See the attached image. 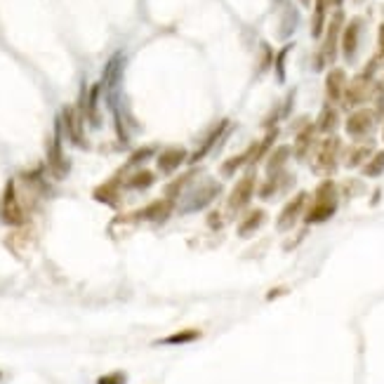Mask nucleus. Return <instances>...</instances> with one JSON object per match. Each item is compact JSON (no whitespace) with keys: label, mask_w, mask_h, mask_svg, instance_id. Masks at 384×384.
<instances>
[{"label":"nucleus","mask_w":384,"mask_h":384,"mask_svg":"<svg viewBox=\"0 0 384 384\" xmlns=\"http://www.w3.org/2000/svg\"><path fill=\"white\" fill-rule=\"evenodd\" d=\"M337 207H340V189L333 180H323L313 191L311 203L306 205L304 222L306 224H323V222L333 219Z\"/></svg>","instance_id":"1"},{"label":"nucleus","mask_w":384,"mask_h":384,"mask_svg":"<svg viewBox=\"0 0 384 384\" xmlns=\"http://www.w3.org/2000/svg\"><path fill=\"white\" fill-rule=\"evenodd\" d=\"M342 28H344V12L335 10V14L330 17L326 33H323V45H321L318 55H316V64H313V71H321L328 64H335L337 52H340V38H342Z\"/></svg>","instance_id":"2"},{"label":"nucleus","mask_w":384,"mask_h":384,"mask_svg":"<svg viewBox=\"0 0 384 384\" xmlns=\"http://www.w3.org/2000/svg\"><path fill=\"white\" fill-rule=\"evenodd\" d=\"M340 153H342V140L335 135L326 137L316 144L313 149V163L311 170L316 175H333L337 170V163H340Z\"/></svg>","instance_id":"3"},{"label":"nucleus","mask_w":384,"mask_h":384,"mask_svg":"<svg viewBox=\"0 0 384 384\" xmlns=\"http://www.w3.org/2000/svg\"><path fill=\"white\" fill-rule=\"evenodd\" d=\"M373 90H375V81L373 76H368L360 71L358 76H354L349 83H347V90H344V97H342V104L344 109H354L360 104H365L368 99L373 97Z\"/></svg>","instance_id":"4"},{"label":"nucleus","mask_w":384,"mask_h":384,"mask_svg":"<svg viewBox=\"0 0 384 384\" xmlns=\"http://www.w3.org/2000/svg\"><path fill=\"white\" fill-rule=\"evenodd\" d=\"M306 205H309V194H306V191H299L295 198H290V201L283 205L279 219H276V229H279V232H290V229H295V224L306 212Z\"/></svg>","instance_id":"5"},{"label":"nucleus","mask_w":384,"mask_h":384,"mask_svg":"<svg viewBox=\"0 0 384 384\" xmlns=\"http://www.w3.org/2000/svg\"><path fill=\"white\" fill-rule=\"evenodd\" d=\"M257 191V182H255V175H245V177L238 180V184L234 187V191L229 194V201H227V210L232 214L243 212L245 207L250 205L252 196Z\"/></svg>","instance_id":"6"},{"label":"nucleus","mask_w":384,"mask_h":384,"mask_svg":"<svg viewBox=\"0 0 384 384\" xmlns=\"http://www.w3.org/2000/svg\"><path fill=\"white\" fill-rule=\"evenodd\" d=\"M375 120H378V116H375L373 109H356V111L349 113L347 123H344V130H347V135L351 137V140L360 142L373 133Z\"/></svg>","instance_id":"7"},{"label":"nucleus","mask_w":384,"mask_h":384,"mask_svg":"<svg viewBox=\"0 0 384 384\" xmlns=\"http://www.w3.org/2000/svg\"><path fill=\"white\" fill-rule=\"evenodd\" d=\"M3 222L5 224H12V227H21L26 222L24 207H21L19 196H17V184L12 180L7 182L5 194H3Z\"/></svg>","instance_id":"8"},{"label":"nucleus","mask_w":384,"mask_h":384,"mask_svg":"<svg viewBox=\"0 0 384 384\" xmlns=\"http://www.w3.org/2000/svg\"><path fill=\"white\" fill-rule=\"evenodd\" d=\"M360 28H363V19L354 17L351 21H347L342 28V38H340V50H342V57L347 61H354L356 59V52H358V41H360Z\"/></svg>","instance_id":"9"},{"label":"nucleus","mask_w":384,"mask_h":384,"mask_svg":"<svg viewBox=\"0 0 384 384\" xmlns=\"http://www.w3.org/2000/svg\"><path fill=\"white\" fill-rule=\"evenodd\" d=\"M347 71L340 66H333L326 76V97H328V104H337L342 102L344 97V90H347Z\"/></svg>","instance_id":"10"},{"label":"nucleus","mask_w":384,"mask_h":384,"mask_svg":"<svg viewBox=\"0 0 384 384\" xmlns=\"http://www.w3.org/2000/svg\"><path fill=\"white\" fill-rule=\"evenodd\" d=\"M48 165H50V170L55 172V177H64L68 170L64 149H61V123H57L55 137H52V142L48 147Z\"/></svg>","instance_id":"11"},{"label":"nucleus","mask_w":384,"mask_h":384,"mask_svg":"<svg viewBox=\"0 0 384 384\" xmlns=\"http://www.w3.org/2000/svg\"><path fill=\"white\" fill-rule=\"evenodd\" d=\"M313 149H316V125H313V123H304L295 135L293 153L297 160H304Z\"/></svg>","instance_id":"12"},{"label":"nucleus","mask_w":384,"mask_h":384,"mask_svg":"<svg viewBox=\"0 0 384 384\" xmlns=\"http://www.w3.org/2000/svg\"><path fill=\"white\" fill-rule=\"evenodd\" d=\"M189 160V153L184 151L182 147H167L158 153V170L163 172V175H172L177 167H182L184 163Z\"/></svg>","instance_id":"13"},{"label":"nucleus","mask_w":384,"mask_h":384,"mask_svg":"<svg viewBox=\"0 0 384 384\" xmlns=\"http://www.w3.org/2000/svg\"><path fill=\"white\" fill-rule=\"evenodd\" d=\"M172 210H175V201H170V198H158V201H153L147 207H142L135 217L147 219V222H165L172 214Z\"/></svg>","instance_id":"14"},{"label":"nucleus","mask_w":384,"mask_h":384,"mask_svg":"<svg viewBox=\"0 0 384 384\" xmlns=\"http://www.w3.org/2000/svg\"><path fill=\"white\" fill-rule=\"evenodd\" d=\"M83 113H85V111H83V109L78 111V109H73V106H66L64 113H61L68 137H71V142L78 144V147L85 144V137H83Z\"/></svg>","instance_id":"15"},{"label":"nucleus","mask_w":384,"mask_h":384,"mask_svg":"<svg viewBox=\"0 0 384 384\" xmlns=\"http://www.w3.org/2000/svg\"><path fill=\"white\" fill-rule=\"evenodd\" d=\"M229 130V120H222L217 123L212 130H210V135L205 137V142H203V147H198V151L194 153V156H189V165H196V163H201V160L214 149V144H217L222 140V135H224Z\"/></svg>","instance_id":"16"},{"label":"nucleus","mask_w":384,"mask_h":384,"mask_svg":"<svg viewBox=\"0 0 384 384\" xmlns=\"http://www.w3.org/2000/svg\"><path fill=\"white\" fill-rule=\"evenodd\" d=\"M313 125H316V133L330 137L337 130V125H340V111H337L333 104H326L323 109H321L318 118H316Z\"/></svg>","instance_id":"17"},{"label":"nucleus","mask_w":384,"mask_h":384,"mask_svg":"<svg viewBox=\"0 0 384 384\" xmlns=\"http://www.w3.org/2000/svg\"><path fill=\"white\" fill-rule=\"evenodd\" d=\"M264 219H266V212L264 210H250L243 219H238L236 234L241 236V238H248V236H252L259 227L264 224Z\"/></svg>","instance_id":"18"},{"label":"nucleus","mask_w":384,"mask_h":384,"mask_svg":"<svg viewBox=\"0 0 384 384\" xmlns=\"http://www.w3.org/2000/svg\"><path fill=\"white\" fill-rule=\"evenodd\" d=\"M373 142H356L354 147L347 151V158H344V165L347 167H363L368 163V158L373 156Z\"/></svg>","instance_id":"19"},{"label":"nucleus","mask_w":384,"mask_h":384,"mask_svg":"<svg viewBox=\"0 0 384 384\" xmlns=\"http://www.w3.org/2000/svg\"><path fill=\"white\" fill-rule=\"evenodd\" d=\"M290 153H293V149H290V147H276L271 153H269V158H266V175H269V177L283 172V167H286Z\"/></svg>","instance_id":"20"},{"label":"nucleus","mask_w":384,"mask_h":384,"mask_svg":"<svg viewBox=\"0 0 384 384\" xmlns=\"http://www.w3.org/2000/svg\"><path fill=\"white\" fill-rule=\"evenodd\" d=\"M326 17H328V0H313V14H311V36L321 38L326 33Z\"/></svg>","instance_id":"21"},{"label":"nucleus","mask_w":384,"mask_h":384,"mask_svg":"<svg viewBox=\"0 0 384 384\" xmlns=\"http://www.w3.org/2000/svg\"><path fill=\"white\" fill-rule=\"evenodd\" d=\"M95 198L99 203L116 205L120 201V184H118V180H111V182L102 184L99 189H95Z\"/></svg>","instance_id":"22"},{"label":"nucleus","mask_w":384,"mask_h":384,"mask_svg":"<svg viewBox=\"0 0 384 384\" xmlns=\"http://www.w3.org/2000/svg\"><path fill=\"white\" fill-rule=\"evenodd\" d=\"M250 160H252V144L248 149H245L243 153H238V156L234 158H229L224 165H222V175L224 177H232V175L238 170V167H243V165H250Z\"/></svg>","instance_id":"23"},{"label":"nucleus","mask_w":384,"mask_h":384,"mask_svg":"<svg viewBox=\"0 0 384 384\" xmlns=\"http://www.w3.org/2000/svg\"><path fill=\"white\" fill-rule=\"evenodd\" d=\"M196 340H201V330L189 328V330H180V333H175L170 337H163V340H158V344H170V347H175V344H189Z\"/></svg>","instance_id":"24"},{"label":"nucleus","mask_w":384,"mask_h":384,"mask_svg":"<svg viewBox=\"0 0 384 384\" xmlns=\"http://www.w3.org/2000/svg\"><path fill=\"white\" fill-rule=\"evenodd\" d=\"M360 172H363V177H380L384 172V151H375L370 158H368V163L360 167Z\"/></svg>","instance_id":"25"},{"label":"nucleus","mask_w":384,"mask_h":384,"mask_svg":"<svg viewBox=\"0 0 384 384\" xmlns=\"http://www.w3.org/2000/svg\"><path fill=\"white\" fill-rule=\"evenodd\" d=\"M153 182H156V175H153L151 170H140L125 182V187L128 189H149Z\"/></svg>","instance_id":"26"},{"label":"nucleus","mask_w":384,"mask_h":384,"mask_svg":"<svg viewBox=\"0 0 384 384\" xmlns=\"http://www.w3.org/2000/svg\"><path fill=\"white\" fill-rule=\"evenodd\" d=\"M120 66H123V57L120 55H116L113 57L109 64H106V71H104V83L109 88H113L118 83V78H120Z\"/></svg>","instance_id":"27"},{"label":"nucleus","mask_w":384,"mask_h":384,"mask_svg":"<svg viewBox=\"0 0 384 384\" xmlns=\"http://www.w3.org/2000/svg\"><path fill=\"white\" fill-rule=\"evenodd\" d=\"M290 50H293V43H288L286 48H283L279 55L274 57V71H276V78H279V83H286V57L290 55Z\"/></svg>","instance_id":"28"},{"label":"nucleus","mask_w":384,"mask_h":384,"mask_svg":"<svg viewBox=\"0 0 384 384\" xmlns=\"http://www.w3.org/2000/svg\"><path fill=\"white\" fill-rule=\"evenodd\" d=\"M191 177H194V172H187V175H184V177H177L172 184H167V187H165V196L170 198V201H175V198L180 196V191L189 184Z\"/></svg>","instance_id":"29"},{"label":"nucleus","mask_w":384,"mask_h":384,"mask_svg":"<svg viewBox=\"0 0 384 384\" xmlns=\"http://www.w3.org/2000/svg\"><path fill=\"white\" fill-rule=\"evenodd\" d=\"M128 382V375L125 373H109V375H102V378L97 380V384H125Z\"/></svg>","instance_id":"30"},{"label":"nucleus","mask_w":384,"mask_h":384,"mask_svg":"<svg viewBox=\"0 0 384 384\" xmlns=\"http://www.w3.org/2000/svg\"><path fill=\"white\" fill-rule=\"evenodd\" d=\"M153 153V147H147V149H140V151H135L133 153V158H130V163L128 165H137V163H142V160H147L149 156Z\"/></svg>","instance_id":"31"},{"label":"nucleus","mask_w":384,"mask_h":384,"mask_svg":"<svg viewBox=\"0 0 384 384\" xmlns=\"http://www.w3.org/2000/svg\"><path fill=\"white\" fill-rule=\"evenodd\" d=\"M207 219H210V222H207V227H210V229H219L222 224H224L219 212H210V217H207Z\"/></svg>","instance_id":"32"},{"label":"nucleus","mask_w":384,"mask_h":384,"mask_svg":"<svg viewBox=\"0 0 384 384\" xmlns=\"http://www.w3.org/2000/svg\"><path fill=\"white\" fill-rule=\"evenodd\" d=\"M378 48H380V57L384 59V21L378 28Z\"/></svg>","instance_id":"33"},{"label":"nucleus","mask_w":384,"mask_h":384,"mask_svg":"<svg viewBox=\"0 0 384 384\" xmlns=\"http://www.w3.org/2000/svg\"><path fill=\"white\" fill-rule=\"evenodd\" d=\"M342 3H344V0H328V5L337 7V10H340V7H342Z\"/></svg>","instance_id":"34"},{"label":"nucleus","mask_w":384,"mask_h":384,"mask_svg":"<svg viewBox=\"0 0 384 384\" xmlns=\"http://www.w3.org/2000/svg\"><path fill=\"white\" fill-rule=\"evenodd\" d=\"M299 3H302V7H309V5H311V0H299Z\"/></svg>","instance_id":"35"},{"label":"nucleus","mask_w":384,"mask_h":384,"mask_svg":"<svg viewBox=\"0 0 384 384\" xmlns=\"http://www.w3.org/2000/svg\"><path fill=\"white\" fill-rule=\"evenodd\" d=\"M382 140H384V133H382Z\"/></svg>","instance_id":"36"},{"label":"nucleus","mask_w":384,"mask_h":384,"mask_svg":"<svg viewBox=\"0 0 384 384\" xmlns=\"http://www.w3.org/2000/svg\"><path fill=\"white\" fill-rule=\"evenodd\" d=\"M0 378H3V373H0Z\"/></svg>","instance_id":"37"},{"label":"nucleus","mask_w":384,"mask_h":384,"mask_svg":"<svg viewBox=\"0 0 384 384\" xmlns=\"http://www.w3.org/2000/svg\"><path fill=\"white\" fill-rule=\"evenodd\" d=\"M382 88H384V85H382Z\"/></svg>","instance_id":"38"}]
</instances>
